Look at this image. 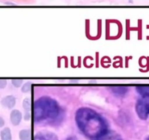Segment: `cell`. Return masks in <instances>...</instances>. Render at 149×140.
<instances>
[{
    "mask_svg": "<svg viewBox=\"0 0 149 140\" xmlns=\"http://www.w3.org/2000/svg\"><path fill=\"white\" fill-rule=\"evenodd\" d=\"M33 114L35 123H52L61 116V108L54 99L49 97H42L35 101Z\"/></svg>",
    "mask_w": 149,
    "mask_h": 140,
    "instance_id": "2",
    "label": "cell"
},
{
    "mask_svg": "<svg viewBox=\"0 0 149 140\" xmlns=\"http://www.w3.org/2000/svg\"><path fill=\"white\" fill-rule=\"evenodd\" d=\"M12 84L16 88H18L23 84V80L22 79H13L12 80Z\"/></svg>",
    "mask_w": 149,
    "mask_h": 140,
    "instance_id": "14",
    "label": "cell"
},
{
    "mask_svg": "<svg viewBox=\"0 0 149 140\" xmlns=\"http://www.w3.org/2000/svg\"><path fill=\"white\" fill-rule=\"evenodd\" d=\"M31 82L28 81V82H26V84L23 86V87H22V89H21V91H23V93L29 92L31 89Z\"/></svg>",
    "mask_w": 149,
    "mask_h": 140,
    "instance_id": "13",
    "label": "cell"
},
{
    "mask_svg": "<svg viewBox=\"0 0 149 140\" xmlns=\"http://www.w3.org/2000/svg\"><path fill=\"white\" fill-rule=\"evenodd\" d=\"M136 90L141 96L149 95V86H138L136 87Z\"/></svg>",
    "mask_w": 149,
    "mask_h": 140,
    "instance_id": "12",
    "label": "cell"
},
{
    "mask_svg": "<svg viewBox=\"0 0 149 140\" xmlns=\"http://www.w3.org/2000/svg\"><path fill=\"white\" fill-rule=\"evenodd\" d=\"M19 138L20 140H31V132L29 129H23L19 133Z\"/></svg>",
    "mask_w": 149,
    "mask_h": 140,
    "instance_id": "11",
    "label": "cell"
},
{
    "mask_svg": "<svg viewBox=\"0 0 149 140\" xmlns=\"http://www.w3.org/2000/svg\"><path fill=\"white\" fill-rule=\"evenodd\" d=\"M135 110L138 117L142 120H146L149 116V95L141 96L135 105Z\"/></svg>",
    "mask_w": 149,
    "mask_h": 140,
    "instance_id": "3",
    "label": "cell"
},
{
    "mask_svg": "<svg viewBox=\"0 0 149 140\" xmlns=\"http://www.w3.org/2000/svg\"><path fill=\"white\" fill-rule=\"evenodd\" d=\"M16 99L14 96L8 95L1 99V105L6 108L11 109L15 105Z\"/></svg>",
    "mask_w": 149,
    "mask_h": 140,
    "instance_id": "5",
    "label": "cell"
},
{
    "mask_svg": "<svg viewBox=\"0 0 149 140\" xmlns=\"http://www.w3.org/2000/svg\"><path fill=\"white\" fill-rule=\"evenodd\" d=\"M0 135H1V140H12L11 132L8 127H6L4 129H2Z\"/></svg>",
    "mask_w": 149,
    "mask_h": 140,
    "instance_id": "10",
    "label": "cell"
},
{
    "mask_svg": "<svg viewBox=\"0 0 149 140\" xmlns=\"http://www.w3.org/2000/svg\"><path fill=\"white\" fill-rule=\"evenodd\" d=\"M33 140H58V138L53 132L49 131H42L35 135Z\"/></svg>",
    "mask_w": 149,
    "mask_h": 140,
    "instance_id": "4",
    "label": "cell"
},
{
    "mask_svg": "<svg viewBox=\"0 0 149 140\" xmlns=\"http://www.w3.org/2000/svg\"><path fill=\"white\" fill-rule=\"evenodd\" d=\"M146 140H149V137H148L146 138Z\"/></svg>",
    "mask_w": 149,
    "mask_h": 140,
    "instance_id": "18",
    "label": "cell"
},
{
    "mask_svg": "<svg viewBox=\"0 0 149 140\" xmlns=\"http://www.w3.org/2000/svg\"><path fill=\"white\" fill-rule=\"evenodd\" d=\"M23 107L24 108L26 113H25L24 119L28 121L31 118V100L30 98L24 99L23 102Z\"/></svg>",
    "mask_w": 149,
    "mask_h": 140,
    "instance_id": "8",
    "label": "cell"
},
{
    "mask_svg": "<svg viewBox=\"0 0 149 140\" xmlns=\"http://www.w3.org/2000/svg\"><path fill=\"white\" fill-rule=\"evenodd\" d=\"M97 140H123V139L117 132L109 130L103 136Z\"/></svg>",
    "mask_w": 149,
    "mask_h": 140,
    "instance_id": "6",
    "label": "cell"
},
{
    "mask_svg": "<svg viewBox=\"0 0 149 140\" xmlns=\"http://www.w3.org/2000/svg\"><path fill=\"white\" fill-rule=\"evenodd\" d=\"M112 92L116 96H124L128 91V88L126 87H111Z\"/></svg>",
    "mask_w": 149,
    "mask_h": 140,
    "instance_id": "9",
    "label": "cell"
},
{
    "mask_svg": "<svg viewBox=\"0 0 149 140\" xmlns=\"http://www.w3.org/2000/svg\"><path fill=\"white\" fill-rule=\"evenodd\" d=\"M66 140H77V139L76 137H69Z\"/></svg>",
    "mask_w": 149,
    "mask_h": 140,
    "instance_id": "17",
    "label": "cell"
},
{
    "mask_svg": "<svg viewBox=\"0 0 149 140\" xmlns=\"http://www.w3.org/2000/svg\"><path fill=\"white\" fill-rule=\"evenodd\" d=\"M75 121L83 134L91 140L98 139L109 130L106 119L89 107L78 109L76 112Z\"/></svg>",
    "mask_w": 149,
    "mask_h": 140,
    "instance_id": "1",
    "label": "cell"
},
{
    "mask_svg": "<svg viewBox=\"0 0 149 140\" xmlns=\"http://www.w3.org/2000/svg\"><path fill=\"white\" fill-rule=\"evenodd\" d=\"M7 81L5 79H0V89H4L7 86Z\"/></svg>",
    "mask_w": 149,
    "mask_h": 140,
    "instance_id": "15",
    "label": "cell"
},
{
    "mask_svg": "<svg viewBox=\"0 0 149 140\" xmlns=\"http://www.w3.org/2000/svg\"><path fill=\"white\" fill-rule=\"evenodd\" d=\"M22 120V113L18 110H12L10 113V121L14 126H17Z\"/></svg>",
    "mask_w": 149,
    "mask_h": 140,
    "instance_id": "7",
    "label": "cell"
},
{
    "mask_svg": "<svg viewBox=\"0 0 149 140\" xmlns=\"http://www.w3.org/2000/svg\"><path fill=\"white\" fill-rule=\"evenodd\" d=\"M4 126V119L0 116V128L3 127Z\"/></svg>",
    "mask_w": 149,
    "mask_h": 140,
    "instance_id": "16",
    "label": "cell"
}]
</instances>
